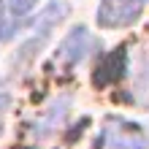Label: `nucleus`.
Listing matches in <instances>:
<instances>
[{"instance_id":"7","label":"nucleus","mask_w":149,"mask_h":149,"mask_svg":"<svg viewBox=\"0 0 149 149\" xmlns=\"http://www.w3.org/2000/svg\"><path fill=\"white\" fill-rule=\"evenodd\" d=\"M16 149H30V146H16Z\"/></svg>"},{"instance_id":"4","label":"nucleus","mask_w":149,"mask_h":149,"mask_svg":"<svg viewBox=\"0 0 149 149\" xmlns=\"http://www.w3.org/2000/svg\"><path fill=\"white\" fill-rule=\"evenodd\" d=\"M8 3H11L14 16H24V14H30L33 8H36V3H38V0H8Z\"/></svg>"},{"instance_id":"1","label":"nucleus","mask_w":149,"mask_h":149,"mask_svg":"<svg viewBox=\"0 0 149 149\" xmlns=\"http://www.w3.org/2000/svg\"><path fill=\"white\" fill-rule=\"evenodd\" d=\"M141 0H100L98 24L100 27H127L141 16Z\"/></svg>"},{"instance_id":"5","label":"nucleus","mask_w":149,"mask_h":149,"mask_svg":"<svg viewBox=\"0 0 149 149\" xmlns=\"http://www.w3.org/2000/svg\"><path fill=\"white\" fill-rule=\"evenodd\" d=\"M11 106V100H8V95H0V133H3V125H6V111Z\"/></svg>"},{"instance_id":"6","label":"nucleus","mask_w":149,"mask_h":149,"mask_svg":"<svg viewBox=\"0 0 149 149\" xmlns=\"http://www.w3.org/2000/svg\"><path fill=\"white\" fill-rule=\"evenodd\" d=\"M0 38H3V3H0Z\"/></svg>"},{"instance_id":"2","label":"nucleus","mask_w":149,"mask_h":149,"mask_svg":"<svg viewBox=\"0 0 149 149\" xmlns=\"http://www.w3.org/2000/svg\"><path fill=\"white\" fill-rule=\"evenodd\" d=\"M125 63H127L125 49H114V52H109V54H103L98 68H95L92 84L95 87H109L114 81H119V79L125 76Z\"/></svg>"},{"instance_id":"3","label":"nucleus","mask_w":149,"mask_h":149,"mask_svg":"<svg viewBox=\"0 0 149 149\" xmlns=\"http://www.w3.org/2000/svg\"><path fill=\"white\" fill-rule=\"evenodd\" d=\"M92 46H95L92 36H90L84 27H76V30L68 33V38H65L63 43H60L57 54H60V60H65L68 65H76V63H81V60L90 54Z\"/></svg>"}]
</instances>
